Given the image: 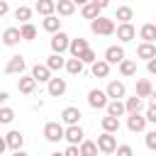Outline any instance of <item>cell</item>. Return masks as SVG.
<instances>
[{"label":"cell","mask_w":156,"mask_h":156,"mask_svg":"<svg viewBox=\"0 0 156 156\" xmlns=\"http://www.w3.org/2000/svg\"><path fill=\"white\" fill-rule=\"evenodd\" d=\"M90 32L93 34H100V37H110V34H115L117 32V24H115V20H110V17H98V20H93L90 22Z\"/></svg>","instance_id":"6da1fadb"},{"label":"cell","mask_w":156,"mask_h":156,"mask_svg":"<svg viewBox=\"0 0 156 156\" xmlns=\"http://www.w3.org/2000/svg\"><path fill=\"white\" fill-rule=\"evenodd\" d=\"M63 134H66V129H63L61 122H46V124H44V139H46V141L56 144V141L63 139Z\"/></svg>","instance_id":"7a4b0ae2"},{"label":"cell","mask_w":156,"mask_h":156,"mask_svg":"<svg viewBox=\"0 0 156 156\" xmlns=\"http://www.w3.org/2000/svg\"><path fill=\"white\" fill-rule=\"evenodd\" d=\"M51 51L54 54H63V51H68V46H71V37L66 34V32H56V34H51Z\"/></svg>","instance_id":"3957f363"},{"label":"cell","mask_w":156,"mask_h":156,"mask_svg":"<svg viewBox=\"0 0 156 156\" xmlns=\"http://www.w3.org/2000/svg\"><path fill=\"white\" fill-rule=\"evenodd\" d=\"M107 102H110V98H107V93H105V90L93 88V90L88 93V105H90L93 110H105V107H107Z\"/></svg>","instance_id":"277c9868"},{"label":"cell","mask_w":156,"mask_h":156,"mask_svg":"<svg viewBox=\"0 0 156 156\" xmlns=\"http://www.w3.org/2000/svg\"><path fill=\"white\" fill-rule=\"evenodd\" d=\"M95 144H98V149H100L102 154H115V151H117V146H119V144H117V139H115V134H110V132H102V134L98 136V141H95Z\"/></svg>","instance_id":"5b68a950"},{"label":"cell","mask_w":156,"mask_h":156,"mask_svg":"<svg viewBox=\"0 0 156 156\" xmlns=\"http://www.w3.org/2000/svg\"><path fill=\"white\" fill-rule=\"evenodd\" d=\"M105 61L112 66V63H122L124 61V46H119V44H112V46H107L105 49Z\"/></svg>","instance_id":"8992f818"},{"label":"cell","mask_w":156,"mask_h":156,"mask_svg":"<svg viewBox=\"0 0 156 156\" xmlns=\"http://www.w3.org/2000/svg\"><path fill=\"white\" fill-rule=\"evenodd\" d=\"M105 93H107L110 100H122V98L127 95V85H124L122 80H110L107 88H105Z\"/></svg>","instance_id":"52a82bcc"},{"label":"cell","mask_w":156,"mask_h":156,"mask_svg":"<svg viewBox=\"0 0 156 156\" xmlns=\"http://www.w3.org/2000/svg\"><path fill=\"white\" fill-rule=\"evenodd\" d=\"M83 127L80 124H73V127H66V134H63V139L71 144V146H80L83 144Z\"/></svg>","instance_id":"ba28073f"},{"label":"cell","mask_w":156,"mask_h":156,"mask_svg":"<svg viewBox=\"0 0 156 156\" xmlns=\"http://www.w3.org/2000/svg\"><path fill=\"white\" fill-rule=\"evenodd\" d=\"M24 68H27L24 56H12V58L7 61V66H5V73H10V76H22Z\"/></svg>","instance_id":"9c48e42d"},{"label":"cell","mask_w":156,"mask_h":156,"mask_svg":"<svg viewBox=\"0 0 156 156\" xmlns=\"http://www.w3.org/2000/svg\"><path fill=\"white\" fill-rule=\"evenodd\" d=\"M32 78L37 83H49L54 76H51V68L46 63H37V66H32Z\"/></svg>","instance_id":"30bf717a"},{"label":"cell","mask_w":156,"mask_h":156,"mask_svg":"<svg viewBox=\"0 0 156 156\" xmlns=\"http://www.w3.org/2000/svg\"><path fill=\"white\" fill-rule=\"evenodd\" d=\"M66 78H51L49 83H46V93L51 95V98H61L63 93H66Z\"/></svg>","instance_id":"8fae6325"},{"label":"cell","mask_w":156,"mask_h":156,"mask_svg":"<svg viewBox=\"0 0 156 156\" xmlns=\"http://www.w3.org/2000/svg\"><path fill=\"white\" fill-rule=\"evenodd\" d=\"M80 110L78 107H73V105H68V107H63V112H61V119H63V124H68V127H73V124H78L80 122Z\"/></svg>","instance_id":"7c38bea8"},{"label":"cell","mask_w":156,"mask_h":156,"mask_svg":"<svg viewBox=\"0 0 156 156\" xmlns=\"http://www.w3.org/2000/svg\"><path fill=\"white\" fill-rule=\"evenodd\" d=\"M117 39L119 41H132L134 37H136V29H134V24L132 22H124V24H117Z\"/></svg>","instance_id":"4fadbf2b"},{"label":"cell","mask_w":156,"mask_h":156,"mask_svg":"<svg viewBox=\"0 0 156 156\" xmlns=\"http://www.w3.org/2000/svg\"><path fill=\"white\" fill-rule=\"evenodd\" d=\"M22 41V34H20V27H7L2 32V44L5 46H17Z\"/></svg>","instance_id":"5bb4252c"},{"label":"cell","mask_w":156,"mask_h":156,"mask_svg":"<svg viewBox=\"0 0 156 156\" xmlns=\"http://www.w3.org/2000/svg\"><path fill=\"white\" fill-rule=\"evenodd\" d=\"M34 88H37V80L32 78V73H29V76H20V80H17V90H20L22 95H32Z\"/></svg>","instance_id":"9a60e30c"},{"label":"cell","mask_w":156,"mask_h":156,"mask_svg":"<svg viewBox=\"0 0 156 156\" xmlns=\"http://www.w3.org/2000/svg\"><path fill=\"white\" fill-rule=\"evenodd\" d=\"M127 129L134 132V134H136V132H144V129H146V117H144V115H129V117H127Z\"/></svg>","instance_id":"2e32d148"},{"label":"cell","mask_w":156,"mask_h":156,"mask_svg":"<svg viewBox=\"0 0 156 156\" xmlns=\"http://www.w3.org/2000/svg\"><path fill=\"white\" fill-rule=\"evenodd\" d=\"M5 139H7V149H12V151H20V149H22V144H24V134H22V132H17V129L7 132V134H5Z\"/></svg>","instance_id":"e0dca14e"},{"label":"cell","mask_w":156,"mask_h":156,"mask_svg":"<svg viewBox=\"0 0 156 156\" xmlns=\"http://www.w3.org/2000/svg\"><path fill=\"white\" fill-rule=\"evenodd\" d=\"M34 10H37L41 17L56 15V0H37V2H34Z\"/></svg>","instance_id":"ac0fdd59"},{"label":"cell","mask_w":156,"mask_h":156,"mask_svg":"<svg viewBox=\"0 0 156 156\" xmlns=\"http://www.w3.org/2000/svg\"><path fill=\"white\" fill-rule=\"evenodd\" d=\"M136 56H139V58H144V61H151V58H156V44L141 41V44L136 46Z\"/></svg>","instance_id":"d6986e66"},{"label":"cell","mask_w":156,"mask_h":156,"mask_svg":"<svg viewBox=\"0 0 156 156\" xmlns=\"http://www.w3.org/2000/svg\"><path fill=\"white\" fill-rule=\"evenodd\" d=\"M90 46H88V39H83V37H78V39H71V46H68V51H71V56L73 58H78L83 51H88Z\"/></svg>","instance_id":"ffe728a7"},{"label":"cell","mask_w":156,"mask_h":156,"mask_svg":"<svg viewBox=\"0 0 156 156\" xmlns=\"http://www.w3.org/2000/svg\"><path fill=\"white\" fill-rule=\"evenodd\" d=\"M124 107H127V115H141V110H144V100H141L139 95L127 98V100H124Z\"/></svg>","instance_id":"44dd1931"},{"label":"cell","mask_w":156,"mask_h":156,"mask_svg":"<svg viewBox=\"0 0 156 156\" xmlns=\"http://www.w3.org/2000/svg\"><path fill=\"white\" fill-rule=\"evenodd\" d=\"M41 27H44V32L56 34V32H61V20H58L56 15H49V17H44V20H41Z\"/></svg>","instance_id":"7402d4cb"},{"label":"cell","mask_w":156,"mask_h":156,"mask_svg":"<svg viewBox=\"0 0 156 156\" xmlns=\"http://www.w3.org/2000/svg\"><path fill=\"white\" fill-rule=\"evenodd\" d=\"M90 73H93L95 78H107V73H110V63H107L105 58H98V61L90 66Z\"/></svg>","instance_id":"603a6c76"},{"label":"cell","mask_w":156,"mask_h":156,"mask_svg":"<svg viewBox=\"0 0 156 156\" xmlns=\"http://www.w3.org/2000/svg\"><path fill=\"white\" fill-rule=\"evenodd\" d=\"M105 110H107V115H110V117H117V119H119L122 115H127V107H124V102H122V100H110Z\"/></svg>","instance_id":"cb8c5ba5"},{"label":"cell","mask_w":156,"mask_h":156,"mask_svg":"<svg viewBox=\"0 0 156 156\" xmlns=\"http://www.w3.org/2000/svg\"><path fill=\"white\" fill-rule=\"evenodd\" d=\"M151 93H154L151 80H149V78H139V80H136V93H134V95H139V98L144 100V98H149Z\"/></svg>","instance_id":"d4e9b609"},{"label":"cell","mask_w":156,"mask_h":156,"mask_svg":"<svg viewBox=\"0 0 156 156\" xmlns=\"http://www.w3.org/2000/svg\"><path fill=\"white\" fill-rule=\"evenodd\" d=\"M100 127H102V132L117 134V132H119V119H117V117H110V115H105V117L100 119Z\"/></svg>","instance_id":"484cf974"},{"label":"cell","mask_w":156,"mask_h":156,"mask_svg":"<svg viewBox=\"0 0 156 156\" xmlns=\"http://www.w3.org/2000/svg\"><path fill=\"white\" fill-rule=\"evenodd\" d=\"M56 12H58V17H71L76 12L73 0H56Z\"/></svg>","instance_id":"4316f807"},{"label":"cell","mask_w":156,"mask_h":156,"mask_svg":"<svg viewBox=\"0 0 156 156\" xmlns=\"http://www.w3.org/2000/svg\"><path fill=\"white\" fill-rule=\"evenodd\" d=\"M139 37H141L144 41L154 44V41H156V24H154V22H146V24H141V29H139Z\"/></svg>","instance_id":"83f0119b"},{"label":"cell","mask_w":156,"mask_h":156,"mask_svg":"<svg viewBox=\"0 0 156 156\" xmlns=\"http://www.w3.org/2000/svg\"><path fill=\"white\" fill-rule=\"evenodd\" d=\"M132 17H134V10H132L129 5H119V7H117V12H115V20H119V24L132 22Z\"/></svg>","instance_id":"f1b7e54d"},{"label":"cell","mask_w":156,"mask_h":156,"mask_svg":"<svg viewBox=\"0 0 156 156\" xmlns=\"http://www.w3.org/2000/svg\"><path fill=\"white\" fill-rule=\"evenodd\" d=\"M100 12H102V10H100L98 5H93V2H88V5H83V7H80V15H83L85 20H90V22H93V20H98V17H100Z\"/></svg>","instance_id":"f546056e"},{"label":"cell","mask_w":156,"mask_h":156,"mask_svg":"<svg viewBox=\"0 0 156 156\" xmlns=\"http://www.w3.org/2000/svg\"><path fill=\"white\" fill-rule=\"evenodd\" d=\"M83 66H85V63H83L80 58H73V56L66 58V71H68L71 76H80V73H83Z\"/></svg>","instance_id":"4dcf8cb0"},{"label":"cell","mask_w":156,"mask_h":156,"mask_svg":"<svg viewBox=\"0 0 156 156\" xmlns=\"http://www.w3.org/2000/svg\"><path fill=\"white\" fill-rule=\"evenodd\" d=\"M78 151H80V156H98V144L95 141H90V139H83V144L78 146Z\"/></svg>","instance_id":"1f68e13d"},{"label":"cell","mask_w":156,"mask_h":156,"mask_svg":"<svg viewBox=\"0 0 156 156\" xmlns=\"http://www.w3.org/2000/svg\"><path fill=\"white\" fill-rule=\"evenodd\" d=\"M46 66H49L51 71H61V68H66V58H63L61 54H51V56L46 58Z\"/></svg>","instance_id":"d6a6232c"},{"label":"cell","mask_w":156,"mask_h":156,"mask_svg":"<svg viewBox=\"0 0 156 156\" xmlns=\"http://www.w3.org/2000/svg\"><path fill=\"white\" fill-rule=\"evenodd\" d=\"M119 73H122L124 78H129V76H136V61H132V58H124V61L119 63Z\"/></svg>","instance_id":"836d02e7"},{"label":"cell","mask_w":156,"mask_h":156,"mask_svg":"<svg viewBox=\"0 0 156 156\" xmlns=\"http://www.w3.org/2000/svg\"><path fill=\"white\" fill-rule=\"evenodd\" d=\"M20 34H22L24 41H32V39H37V27H34L32 22H27V24L20 27Z\"/></svg>","instance_id":"e575fe53"},{"label":"cell","mask_w":156,"mask_h":156,"mask_svg":"<svg viewBox=\"0 0 156 156\" xmlns=\"http://www.w3.org/2000/svg\"><path fill=\"white\" fill-rule=\"evenodd\" d=\"M29 17H32V7H27V5H20V7L15 10V20H20L22 24H27V22H29Z\"/></svg>","instance_id":"d590c367"},{"label":"cell","mask_w":156,"mask_h":156,"mask_svg":"<svg viewBox=\"0 0 156 156\" xmlns=\"http://www.w3.org/2000/svg\"><path fill=\"white\" fill-rule=\"evenodd\" d=\"M12 119H15V110L2 105V107H0V124H10Z\"/></svg>","instance_id":"8d00e7d4"},{"label":"cell","mask_w":156,"mask_h":156,"mask_svg":"<svg viewBox=\"0 0 156 156\" xmlns=\"http://www.w3.org/2000/svg\"><path fill=\"white\" fill-rule=\"evenodd\" d=\"M78 58H80V61H83V63H90V66H93V63H95V61H98V54H95V51H93V49H88V51H83V54H80V56H78Z\"/></svg>","instance_id":"74e56055"},{"label":"cell","mask_w":156,"mask_h":156,"mask_svg":"<svg viewBox=\"0 0 156 156\" xmlns=\"http://www.w3.org/2000/svg\"><path fill=\"white\" fill-rule=\"evenodd\" d=\"M115 156H134V149L129 144H119L117 151H115Z\"/></svg>","instance_id":"f35d334b"},{"label":"cell","mask_w":156,"mask_h":156,"mask_svg":"<svg viewBox=\"0 0 156 156\" xmlns=\"http://www.w3.org/2000/svg\"><path fill=\"white\" fill-rule=\"evenodd\" d=\"M144 144H146V149H151V151H156V129L146 134V139H144Z\"/></svg>","instance_id":"ab89813d"},{"label":"cell","mask_w":156,"mask_h":156,"mask_svg":"<svg viewBox=\"0 0 156 156\" xmlns=\"http://www.w3.org/2000/svg\"><path fill=\"white\" fill-rule=\"evenodd\" d=\"M144 117H146V122H151V124H156V107H149Z\"/></svg>","instance_id":"60d3db41"},{"label":"cell","mask_w":156,"mask_h":156,"mask_svg":"<svg viewBox=\"0 0 156 156\" xmlns=\"http://www.w3.org/2000/svg\"><path fill=\"white\" fill-rule=\"evenodd\" d=\"M63 156H80V151H78V146H71L68 144V149L63 151Z\"/></svg>","instance_id":"b9f144b4"},{"label":"cell","mask_w":156,"mask_h":156,"mask_svg":"<svg viewBox=\"0 0 156 156\" xmlns=\"http://www.w3.org/2000/svg\"><path fill=\"white\" fill-rule=\"evenodd\" d=\"M10 12V5H7V0H0V17H5Z\"/></svg>","instance_id":"7bdbcfd3"},{"label":"cell","mask_w":156,"mask_h":156,"mask_svg":"<svg viewBox=\"0 0 156 156\" xmlns=\"http://www.w3.org/2000/svg\"><path fill=\"white\" fill-rule=\"evenodd\" d=\"M146 71H149L151 76H156V58H151V61H146Z\"/></svg>","instance_id":"ee69618b"},{"label":"cell","mask_w":156,"mask_h":156,"mask_svg":"<svg viewBox=\"0 0 156 156\" xmlns=\"http://www.w3.org/2000/svg\"><path fill=\"white\" fill-rule=\"evenodd\" d=\"M90 2H93V5H98L100 10H105V7L110 5V0H90Z\"/></svg>","instance_id":"f6af8a7d"},{"label":"cell","mask_w":156,"mask_h":156,"mask_svg":"<svg viewBox=\"0 0 156 156\" xmlns=\"http://www.w3.org/2000/svg\"><path fill=\"white\" fill-rule=\"evenodd\" d=\"M7 98H10V95H7V93H5V90H0V107H2V105H5V102H7Z\"/></svg>","instance_id":"bcb514c9"},{"label":"cell","mask_w":156,"mask_h":156,"mask_svg":"<svg viewBox=\"0 0 156 156\" xmlns=\"http://www.w3.org/2000/svg\"><path fill=\"white\" fill-rule=\"evenodd\" d=\"M149 107H156V90L149 95Z\"/></svg>","instance_id":"7dc6e473"},{"label":"cell","mask_w":156,"mask_h":156,"mask_svg":"<svg viewBox=\"0 0 156 156\" xmlns=\"http://www.w3.org/2000/svg\"><path fill=\"white\" fill-rule=\"evenodd\" d=\"M5 149H7V139H5V136H0V154H2Z\"/></svg>","instance_id":"c3c4849f"},{"label":"cell","mask_w":156,"mask_h":156,"mask_svg":"<svg viewBox=\"0 0 156 156\" xmlns=\"http://www.w3.org/2000/svg\"><path fill=\"white\" fill-rule=\"evenodd\" d=\"M88 2H90V0H73V5H80V7H83V5H88Z\"/></svg>","instance_id":"681fc988"},{"label":"cell","mask_w":156,"mask_h":156,"mask_svg":"<svg viewBox=\"0 0 156 156\" xmlns=\"http://www.w3.org/2000/svg\"><path fill=\"white\" fill-rule=\"evenodd\" d=\"M12 156H29V154H27V151H22V149H20V151H12Z\"/></svg>","instance_id":"f907efd6"},{"label":"cell","mask_w":156,"mask_h":156,"mask_svg":"<svg viewBox=\"0 0 156 156\" xmlns=\"http://www.w3.org/2000/svg\"><path fill=\"white\" fill-rule=\"evenodd\" d=\"M51 156H63V151H54V154H51Z\"/></svg>","instance_id":"816d5d0a"},{"label":"cell","mask_w":156,"mask_h":156,"mask_svg":"<svg viewBox=\"0 0 156 156\" xmlns=\"http://www.w3.org/2000/svg\"><path fill=\"white\" fill-rule=\"evenodd\" d=\"M102 156H115V154H102Z\"/></svg>","instance_id":"f5cc1de1"},{"label":"cell","mask_w":156,"mask_h":156,"mask_svg":"<svg viewBox=\"0 0 156 156\" xmlns=\"http://www.w3.org/2000/svg\"><path fill=\"white\" fill-rule=\"evenodd\" d=\"M154 24H156V22H154Z\"/></svg>","instance_id":"db71d44e"},{"label":"cell","mask_w":156,"mask_h":156,"mask_svg":"<svg viewBox=\"0 0 156 156\" xmlns=\"http://www.w3.org/2000/svg\"><path fill=\"white\" fill-rule=\"evenodd\" d=\"M34 2H37V0H34Z\"/></svg>","instance_id":"11a10c76"}]
</instances>
